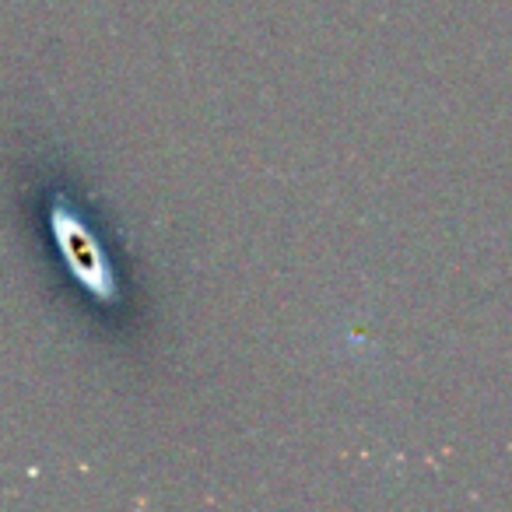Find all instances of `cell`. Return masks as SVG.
<instances>
[{
  "instance_id": "obj_1",
  "label": "cell",
  "mask_w": 512,
  "mask_h": 512,
  "mask_svg": "<svg viewBox=\"0 0 512 512\" xmlns=\"http://www.w3.org/2000/svg\"><path fill=\"white\" fill-rule=\"evenodd\" d=\"M50 228L57 235L60 256H64L71 278L85 288L88 295H95L99 302L116 299V278L106 264V253H102L99 239L81 225V218L74 211H67L64 200H57L50 211Z\"/></svg>"
}]
</instances>
